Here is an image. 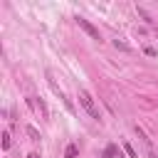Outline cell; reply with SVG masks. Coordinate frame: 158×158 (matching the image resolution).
Instances as JSON below:
<instances>
[{
  "label": "cell",
  "mask_w": 158,
  "mask_h": 158,
  "mask_svg": "<svg viewBox=\"0 0 158 158\" xmlns=\"http://www.w3.org/2000/svg\"><path fill=\"white\" fill-rule=\"evenodd\" d=\"M114 47H118V49H123V52H128V44H126V42H118V40H114Z\"/></svg>",
  "instance_id": "8"
},
{
  "label": "cell",
  "mask_w": 158,
  "mask_h": 158,
  "mask_svg": "<svg viewBox=\"0 0 158 158\" xmlns=\"http://www.w3.org/2000/svg\"><path fill=\"white\" fill-rule=\"evenodd\" d=\"M118 153V148H116V143H109L106 148H104V153H101V158H114Z\"/></svg>",
  "instance_id": "3"
},
{
  "label": "cell",
  "mask_w": 158,
  "mask_h": 158,
  "mask_svg": "<svg viewBox=\"0 0 158 158\" xmlns=\"http://www.w3.org/2000/svg\"><path fill=\"white\" fill-rule=\"evenodd\" d=\"M25 131H27V136H32V141H40V133H37V128H35V126H27Z\"/></svg>",
  "instance_id": "6"
},
{
  "label": "cell",
  "mask_w": 158,
  "mask_h": 158,
  "mask_svg": "<svg viewBox=\"0 0 158 158\" xmlns=\"http://www.w3.org/2000/svg\"><path fill=\"white\" fill-rule=\"evenodd\" d=\"M27 158H40V156H37V153H30V156H27Z\"/></svg>",
  "instance_id": "9"
},
{
  "label": "cell",
  "mask_w": 158,
  "mask_h": 158,
  "mask_svg": "<svg viewBox=\"0 0 158 158\" xmlns=\"http://www.w3.org/2000/svg\"><path fill=\"white\" fill-rule=\"evenodd\" d=\"M79 104L84 106V111H86L91 118H96V121L101 118V116H99V109H96V104H94V99H91V94H89V91H84V89L79 91Z\"/></svg>",
  "instance_id": "1"
},
{
  "label": "cell",
  "mask_w": 158,
  "mask_h": 158,
  "mask_svg": "<svg viewBox=\"0 0 158 158\" xmlns=\"http://www.w3.org/2000/svg\"><path fill=\"white\" fill-rule=\"evenodd\" d=\"M123 151H126L131 158H136V151H133V146H131V143H123Z\"/></svg>",
  "instance_id": "7"
},
{
  "label": "cell",
  "mask_w": 158,
  "mask_h": 158,
  "mask_svg": "<svg viewBox=\"0 0 158 158\" xmlns=\"http://www.w3.org/2000/svg\"><path fill=\"white\" fill-rule=\"evenodd\" d=\"M77 25H79V27H81V30H84V32H86L91 40H101V37H99V30H96V27H94L89 20H84V17H79V15H77Z\"/></svg>",
  "instance_id": "2"
},
{
  "label": "cell",
  "mask_w": 158,
  "mask_h": 158,
  "mask_svg": "<svg viewBox=\"0 0 158 158\" xmlns=\"http://www.w3.org/2000/svg\"><path fill=\"white\" fill-rule=\"evenodd\" d=\"M77 153H79V148H77V146H74V143H69V146H67V148H64V158H74V156H77Z\"/></svg>",
  "instance_id": "4"
},
{
  "label": "cell",
  "mask_w": 158,
  "mask_h": 158,
  "mask_svg": "<svg viewBox=\"0 0 158 158\" xmlns=\"http://www.w3.org/2000/svg\"><path fill=\"white\" fill-rule=\"evenodd\" d=\"M10 146H12V138H10V133H7V131H2V148L7 151Z\"/></svg>",
  "instance_id": "5"
}]
</instances>
